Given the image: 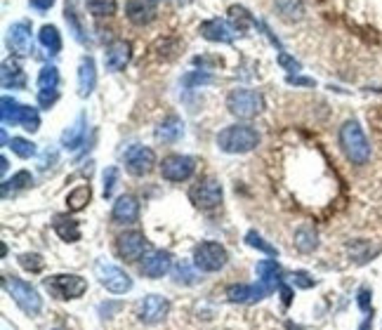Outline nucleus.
Segmentation results:
<instances>
[{
	"instance_id": "a19ab883",
	"label": "nucleus",
	"mask_w": 382,
	"mask_h": 330,
	"mask_svg": "<svg viewBox=\"0 0 382 330\" xmlns=\"http://www.w3.org/2000/svg\"><path fill=\"white\" fill-rule=\"evenodd\" d=\"M57 99H59L57 90H38V104L43 106V109H50Z\"/></svg>"
},
{
	"instance_id": "6ab92c4d",
	"label": "nucleus",
	"mask_w": 382,
	"mask_h": 330,
	"mask_svg": "<svg viewBox=\"0 0 382 330\" xmlns=\"http://www.w3.org/2000/svg\"><path fill=\"white\" fill-rule=\"evenodd\" d=\"M94 85H97V69H94V59L92 57H83L78 66V94L88 97L92 94Z\"/></svg>"
},
{
	"instance_id": "a18cd8bd",
	"label": "nucleus",
	"mask_w": 382,
	"mask_h": 330,
	"mask_svg": "<svg viewBox=\"0 0 382 330\" xmlns=\"http://www.w3.org/2000/svg\"><path fill=\"white\" fill-rule=\"evenodd\" d=\"M279 64L285 66V69H290V71H300V62L290 59L288 55H285V52H281V55H279Z\"/></svg>"
},
{
	"instance_id": "3c124183",
	"label": "nucleus",
	"mask_w": 382,
	"mask_h": 330,
	"mask_svg": "<svg viewBox=\"0 0 382 330\" xmlns=\"http://www.w3.org/2000/svg\"><path fill=\"white\" fill-rule=\"evenodd\" d=\"M116 309H121V304H118V302H113V304H101V307H99V311L104 314V319L111 314V311H116Z\"/></svg>"
},
{
	"instance_id": "aec40b11",
	"label": "nucleus",
	"mask_w": 382,
	"mask_h": 330,
	"mask_svg": "<svg viewBox=\"0 0 382 330\" xmlns=\"http://www.w3.org/2000/svg\"><path fill=\"white\" fill-rule=\"evenodd\" d=\"M201 35L213 43H231L234 40V31L219 19H208L201 24Z\"/></svg>"
},
{
	"instance_id": "f3484780",
	"label": "nucleus",
	"mask_w": 382,
	"mask_h": 330,
	"mask_svg": "<svg viewBox=\"0 0 382 330\" xmlns=\"http://www.w3.org/2000/svg\"><path fill=\"white\" fill-rule=\"evenodd\" d=\"M130 57H133V45H130L128 40H113V43L106 47L104 64L109 71H121L128 66Z\"/></svg>"
},
{
	"instance_id": "20e7f679",
	"label": "nucleus",
	"mask_w": 382,
	"mask_h": 330,
	"mask_svg": "<svg viewBox=\"0 0 382 330\" xmlns=\"http://www.w3.org/2000/svg\"><path fill=\"white\" fill-rule=\"evenodd\" d=\"M226 109H229V113H234L236 118H253L265 109V99H262L258 90L238 88L231 90L229 97H226Z\"/></svg>"
},
{
	"instance_id": "473e14b6",
	"label": "nucleus",
	"mask_w": 382,
	"mask_h": 330,
	"mask_svg": "<svg viewBox=\"0 0 382 330\" xmlns=\"http://www.w3.org/2000/svg\"><path fill=\"white\" fill-rule=\"evenodd\" d=\"M229 22L234 24L236 31H246L248 26H255L253 17H250V12L246 8H238V5H234V8H229Z\"/></svg>"
},
{
	"instance_id": "9d476101",
	"label": "nucleus",
	"mask_w": 382,
	"mask_h": 330,
	"mask_svg": "<svg viewBox=\"0 0 382 330\" xmlns=\"http://www.w3.org/2000/svg\"><path fill=\"white\" fill-rule=\"evenodd\" d=\"M168 311H170V302H168V297H163V295H147L140 304H137V316H140V321L147 323V326L160 323L165 316H168Z\"/></svg>"
},
{
	"instance_id": "b1692460",
	"label": "nucleus",
	"mask_w": 382,
	"mask_h": 330,
	"mask_svg": "<svg viewBox=\"0 0 382 330\" xmlns=\"http://www.w3.org/2000/svg\"><path fill=\"white\" fill-rule=\"evenodd\" d=\"M258 276H260V283H265L269 290H274L279 283H281V267H279L276 262L274 260H262V262H258Z\"/></svg>"
},
{
	"instance_id": "09e8293b",
	"label": "nucleus",
	"mask_w": 382,
	"mask_h": 330,
	"mask_svg": "<svg viewBox=\"0 0 382 330\" xmlns=\"http://www.w3.org/2000/svg\"><path fill=\"white\" fill-rule=\"evenodd\" d=\"M279 292H281V299H283V304L285 307H290V302H292V290L285 283H279Z\"/></svg>"
},
{
	"instance_id": "5701e85b",
	"label": "nucleus",
	"mask_w": 382,
	"mask_h": 330,
	"mask_svg": "<svg viewBox=\"0 0 382 330\" xmlns=\"http://www.w3.org/2000/svg\"><path fill=\"white\" fill-rule=\"evenodd\" d=\"M184 132V123L180 116H168L156 128V140L160 142H177Z\"/></svg>"
},
{
	"instance_id": "c03bdc74",
	"label": "nucleus",
	"mask_w": 382,
	"mask_h": 330,
	"mask_svg": "<svg viewBox=\"0 0 382 330\" xmlns=\"http://www.w3.org/2000/svg\"><path fill=\"white\" fill-rule=\"evenodd\" d=\"M292 283H295L297 288H312L314 279L307 272H295V274H292Z\"/></svg>"
},
{
	"instance_id": "f704fd0d",
	"label": "nucleus",
	"mask_w": 382,
	"mask_h": 330,
	"mask_svg": "<svg viewBox=\"0 0 382 330\" xmlns=\"http://www.w3.org/2000/svg\"><path fill=\"white\" fill-rule=\"evenodd\" d=\"M19 125L26 132H35L40 128V116H38V109L33 106H24L22 104V111H19Z\"/></svg>"
},
{
	"instance_id": "58836bf2",
	"label": "nucleus",
	"mask_w": 382,
	"mask_h": 330,
	"mask_svg": "<svg viewBox=\"0 0 382 330\" xmlns=\"http://www.w3.org/2000/svg\"><path fill=\"white\" fill-rule=\"evenodd\" d=\"M19 264L26 272H31V274H38V272H43V267H45V260L40 255H35V253H24L19 257Z\"/></svg>"
},
{
	"instance_id": "c756f323",
	"label": "nucleus",
	"mask_w": 382,
	"mask_h": 330,
	"mask_svg": "<svg viewBox=\"0 0 382 330\" xmlns=\"http://www.w3.org/2000/svg\"><path fill=\"white\" fill-rule=\"evenodd\" d=\"M0 116H3V125H19V111H22V104L12 97H3L0 101Z\"/></svg>"
},
{
	"instance_id": "412c9836",
	"label": "nucleus",
	"mask_w": 382,
	"mask_h": 330,
	"mask_svg": "<svg viewBox=\"0 0 382 330\" xmlns=\"http://www.w3.org/2000/svg\"><path fill=\"white\" fill-rule=\"evenodd\" d=\"M85 132H88V121L85 116H78L76 118V123L71 125V128L62 135V147L69 149V151H74V149H78L83 140H85Z\"/></svg>"
},
{
	"instance_id": "de8ad7c7",
	"label": "nucleus",
	"mask_w": 382,
	"mask_h": 330,
	"mask_svg": "<svg viewBox=\"0 0 382 330\" xmlns=\"http://www.w3.org/2000/svg\"><path fill=\"white\" fill-rule=\"evenodd\" d=\"M288 83H290V85L314 88V81H312V78H304V76H288Z\"/></svg>"
},
{
	"instance_id": "7c9ffc66",
	"label": "nucleus",
	"mask_w": 382,
	"mask_h": 330,
	"mask_svg": "<svg viewBox=\"0 0 382 330\" xmlns=\"http://www.w3.org/2000/svg\"><path fill=\"white\" fill-rule=\"evenodd\" d=\"M33 184V175L28 170H22V172H17L12 179H5L3 182V196L8 198L10 196V191H19V189H28Z\"/></svg>"
},
{
	"instance_id": "4be33fe9",
	"label": "nucleus",
	"mask_w": 382,
	"mask_h": 330,
	"mask_svg": "<svg viewBox=\"0 0 382 330\" xmlns=\"http://www.w3.org/2000/svg\"><path fill=\"white\" fill-rule=\"evenodd\" d=\"M55 231H57V236L67 243L81 241V224L76 220L67 217V215H57L55 217Z\"/></svg>"
},
{
	"instance_id": "8fccbe9b",
	"label": "nucleus",
	"mask_w": 382,
	"mask_h": 330,
	"mask_svg": "<svg viewBox=\"0 0 382 330\" xmlns=\"http://www.w3.org/2000/svg\"><path fill=\"white\" fill-rule=\"evenodd\" d=\"M28 3H31V8H35V10H50L52 5H55V0H28Z\"/></svg>"
},
{
	"instance_id": "ea45409f",
	"label": "nucleus",
	"mask_w": 382,
	"mask_h": 330,
	"mask_svg": "<svg viewBox=\"0 0 382 330\" xmlns=\"http://www.w3.org/2000/svg\"><path fill=\"white\" fill-rule=\"evenodd\" d=\"M116 182H118V167H106V172H104V198L113 196Z\"/></svg>"
},
{
	"instance_id": "393cba45",
	"label": "nucleus",
	"mask_w": 382,
	"mask_h": 330,
	"mask_svg": "<svg viewBox=\"0 0 382 330\" xmlns=\"http://www.w3.org/2000/svg\"><path fill=\"white\" fill-rule=\"evenodd\" d=\"M274 8H276L283 22H300L304 17L302 0H274Z\"/></svg>"
},
{
	"instance_id": "c85d7f7f",
	"label": "nucleus",
	"mask_w": 382,
	"mask_h": 330,
	"mask_svg": "<svg viewBox=\"0 0 382 330\" xmlns=\"http://www.w3.org/2000/svg\"><path fill=\"white\" fill-rule=\"evenodd\" d=\"M319 245V236L312 226H302V229L295 231V248L300 253H312V250Z\"/></svg>"
},
{
	"instance_id": "9b49d317",
	"label": "nucleus",
	"mask_w": 382,
	"mask_h": 330,
	"mask_svg": "<svg viewBox=\"0 0 382 330\" xmlns=\"http://www.w3.org/2000/svg\"><path fill=\"white\" fill-rule=\"evenodd\" d=\"M8 47L12 50V55L17 57H28L33 52V33H31V24L28 22H17L10 26L8 31Z\"/></svg>"
},
{
	"instance_id": "f8f14e48",
	"label": "nucleus",
	"mask_w": 382,
	"mask_h": 330,
	"mask_svg": "<svg viewBox=\"0 0 382 330\" xmlns=\"http://www.w3.org/2000/svg\"><path fill=\"white\" fill-rule=\"evenodd\" d=\"M153 165H156V156L147 147H130L128 154H125V167L135 177L149 175L153 170Z\"/></svg>"
},
{
	"instance_id": "39448f33",
	"label": "nucleus",
	"mask_w": 382,
	"mask_h": 330,
	"mask_svg": "<svg viewBox=\"0 0 382 330\" xmlns=\"http://www.w3.org/2000/svg\"><path fill=\"white\" fill-rule=\"evenodd\" d=\"M45 290L57 299H78L88 290V281L76 274H57L45 279Z\"/></svg>"
},
{
	"instance_id": "e433bc0d",
	"label": "nucleus",
	"mask_w": 382,
	"mask_h": 330,
	"mask_svg": "<svg viewBox=\"0 0 382 330\" xmlns=\"http://www.w3.org/2000/svg\"><path fill=\"white\" fill-rule=\"evenodd\" d=\"M10 149L19 156V158H31V156H35V144L24 140V137H12Z\"/></svg>"
},
{
	"instance_id": "0eeeda50",
	"label": "nucleus",
	"mask_w": 382,
	"mask_h": 330,
	"mask_svg": "<svg viewBox=\"0 0 382 330\" xmlns=\"http://www.w3.org/2000/svg\"><path fill=\"white\" fill-rule=\"evenodd\" d=\"M226 260H229L226 250L215 241L201 243L199 248L194 250V264L201 272H219V269H224Z\"/></svg>"
},
{
	"instance_id": "603ef678",
	"label": "nucleus",
	"mask_w": 382,
	"mask_h": 330,
	"mask_svg": "<svg viewBox=\"0 0 382 330\" xmlns=\"http://www.w3.org/2000/svg\"><path fill=\"white\" fill-rule=\"evenodd\" d=\"M371 326H373V319H371V316H368V319L363 321L361 326H359V330H371Z\"/></svg>"
},
{
	"instance_id": "79ce46f5",
	"label": "nucleus",
	"mask_w": 382,
	"mask_h": 330,
	"mask_svg": "<svg viewBox=\"0 0 382 330\" xmlns=\"http://www.w3.org/2000/svg\"><path fill=\"white\" fill-rule=\"evenodd\" d=\"M67 22L71 24V28H74V38L83 43V40H85V38H83V28H81L78 19H76V12H74V8H71V5H67Z\"/></svg>"
},
{
	"instance_id": "a878e982",
	"label": "nucleus",
	"mask_w": 382,
	"mask_h": 330,
	"mask_svg": "<svg viewBox=\"0 0 382 330\" xmlns=\"http://www.w3.org/2000/svg\"><path fill=\"white\" fill-rule=\"evenodd\" d=\"M3 88L5 90H24L26 88V76L15 62H3Z\"/></svg>"
},
{
	"instance_id": "a211bd4d",
	"label": "nucleus",
	"mask_w": 382,
	"mask_h": 330,
	"mask_svg": "<svg viewBox=\"0 0 382 330\" xmlns=\"http://www.w3.org/2000/svg\"><path fill=\"white\" fill-rule=\"evenodd\" d=\"M125 15L137 26H144V24H149L156 17V8H153V0H128Z\"/></svg>"
},
{
	"instance_id": "4c0bfd02",
	"label": "nucleus",
	"mask_w": 382,
	"mask_h": 330,
	"mask_svg": "<svg viewBox=\"0 0 382 330\" xmlns=\"http://www.w3.org/2000/svg\"><path fill=\"white\" fill-rule=\"evenodd\" d=\"M246 243L250 245V248H258V250H262V253H267V255H279V250L274 248V245L267 243L258 231H248L246 233Z\"/></svg>"
},
{
	"instance_id": "7ed1b4c3",
	"label": "nucleus",
	"mask_w": 382,
	"mask_h": 330,
	"mask_svg": "<svg viewBox=\"0 0 382 330\" xmlns=\"http://www.w3.org/2000/svg\"><path fill=\"white\" fill-rule=\"evenodd\" d=\"M3 288L8 290V295L15 299L17 307H19L24 314L35 316L43 309V297H40L38 290H35L31 283H26V281L17 279V276H5Z\"/></svg>"
},
{
	"instance_id": "ddd939ff",
	"label": "nucleus",
	"mask_w": 382,
	"mask_h": 330,
	"mask_svg": "<svg viewBox=\"0 0 382 330\" xmlns=\"http://www.w3.org/2000/svg\"><path fill=\"white\" fill-rule=\"evenodd\" d=\"M116 250L125 262H137L147 250V236L142 231H125L118 236Z\"/></svg>"
},
{
	"instance_id": "c9c22d12",
	"label": "nucleus",
	"mask_w": 382,
	"mask_h": 330,
	"mask_svg": "<svg viewBox=\"0 0 382 330\" xmlns=\"http://www.w3.org/2000/svg\"><path fill=\"white\" fill-rule=\"evenodd\" d=\"M57 85H59L57 66H43L38 74V88L40 90H57Z\"/></svg>"
},
{
	"instance_id": "cd10ccee",
	"label": "nucleus",
	"mask_w": 382,
	"mask_h": 330,
	"mask_svg": "<svg viewBox=\"0 0 382 330\" xmlns=\"http://www.w3.org/2000/svg\"><path fill=\"white\" fill-rule=\"evenodd\" d=\"M38 40L45 50H50V55H57V52L62 50V35H59L57 26H52V24H45V26L40 28Z\"/></svg>"
},
{
	"instance_id": "4468645a",
	"label": "nucleus",
	"mask_w": 382,
	"mask_h": 330,
	"mask_svg": "<svg viewBox=\"0 0 382 330\" xmlns=\"http://www.w3.org/2000/svg\"><path fill=\"white\" fill-rule=\"evenodd\" d=\"M269 288L265 283H253V286H246V283H238V286H229L226 288V297L229 302H238V304H250V302H260L269 295Z\"/></svg>"
},
{
	"instance_id": "f257e3e1",
	"label": "nucleus",
	"mask_w": 382,
	"mask_h": 330,
	"mask_svg": "<svg viewBox=\"0 0 382 330\" xmlns=\"http://www.w3.org/2000/svg\"><path fill=\"white\" fill-rule=\"evenodd\" d=\"M340 147L354 165H366L371 160V144L356 121H347L340 128Z\"/></svg>"
},
{
	"instance_id": "864d4df0",
	"label": "nucleus",
	"mask_w": 382,
	"mask_h": 330,
	"mask_svg": "<svg viewBox=\"0 0 382 330\" xmlns=\"http://www.w3.org/2000/svg\"><path fill=\"white\" fill-rule=\"evenodd\" d=\"M0 170L8 172V158H5V156H3V158H0Z\"/></svg>"
},
{
	"instance_id": "2f4dec72",
	"label": "nucleus",
	"mask_w": 382,
	"mask_h": 330,
	"mask_svg": "<svg viewBox=\"0 0 382 330\" xmlns=\"http://www.w3.org/2000/svg\"><path fill=\"white\" fill-rule=\"evenodd\" d=\"M172 276H175V281L180 286H196L199 283V274H196V269L191 267L189 262H177L175 269H172Z\"/></svg>"
},
{
	"instance_id": "37998d69",
	"label": "nucleus",
	"mask_w": 382,
	"mask_h": 330,
	"mask_svg": "<svg viewBox=\"0 0 382 330\" xmlns=\"http://www.w3.org/2000/svg\"><path fill=\"white\" fill-rule=\"evenodd\" d=\"M356 304H359V309L361 311H371V290L368 288H361L359 290V295H356Z\"/></svg>"
},
{
	"instance_id": "dca6fc26",
	"label": "nucleus",
	"mask_w": 382,
	"mask_h": 330,
	"mask_svg": "<svg viewBox=\"0 0 382 330\" xmlns=\"http://www.w3.org/2000/svg\"><path fill=\"white\" fill-rule=\"evenodd\" d=\"M170 267H172V255L168 250H153L142 262V274L149 276V279H160V276L170 272Z\"/></svg>"
},
{
	"instance_id": "5fc2aeb1",
	"label": "nucleus",
	"mask_w": 382,
	"mask_h": 330,
	"mask_svg": "<svg viewBox=\"0 0 382 330\" xmlns=\"http://www.w3.org/2000/svg\"><path fill=\"white\" fill-rule=\"evenodd\" d=\"M285 328H288V330H302L300 326H295V323H292V321H288V323H285Z\"/></svg>"
},
{
	"instance_id": "6e6552de",
	"label": "nucleus",
	"mask_w": 382,
	"mask_h": 330,
	"mask_svg": "<svg viewBox=\"0 0 382 330\" xmlns=\"http://www.w3.org/2000/svg\"><path fill=\"white\" fill-rule=\"evenodd\" d=\"M196 170V160L191 156H182V154H172L165 156L163 163H160V175H163L168 182H184L194 175Z\"/></svg>"
},
{
	"instance_id": "2eb2a0df",
	"label": "nucleus",
	"mask_w": 382,
	"mask_h": 330,
	"mask_svg": "<svg viewBox=\"0 0 382 330\" xmlns=\"http://www.w3.org/2000/svg\"><path fill=\"white\" fill-rule=\"evenodd\" d=\"M111 220L116 224H135L140 220V201L130 194H123L118 196V201L113 203V210H111Z\"/></svg>"
},
{
	"instance_id": "72a5a7b5",
	"label": "nucleus",
	"mask_w": 382,
	"mask_h": 330,
	"mask_svg": "<svg viewBox=\"0 0 382 330\" xmlns=\"http://www.w3.org/2000/svg\"><path fill=\"white\" fill-rule=\"evenodd\" d=\"M85 5L92 17H113L118 10L116 0H85Z\"/></svg>"
},
{
	"instance_id": "1a4fd4ad",
	"label": "nucleus",
	"mask_w": 382,
	"mask_h": 330,
	"mask_svg": "<svg viewBox=\"0 0 382 330\" xmlns=\"http://www.w3.org/2000/svg\"><path fill=\"white\" fill-rule=\"evenodd\" d=\"M189 198L196 208L213 210L222 203V187H219V182H215V179H203V182H199L189 191Z\"/></svg>"
},
{
	"instance_id": "49530a36",
	"label": "nucleus",
	"mask_w": 382,
	"mask_h": 330,
	"mask_svg": "<svg viewBox=\"0 0 382 330\" xmlns=\"http://www.w3.org/2000/svg\"><path fill=\"white\" fill-rule=\"evenodd\" d=\"M196 83H210V76L206 74H194V76H187L184 78V85H196Z\"/></svg>"
},
{
	"instance_id": "bb28decb",
	"label": "nucleus",
	"mask_w": 382,
	"mask_h": 330,
	"mask_svg": "<svg viewBox=\"0 0 382 330\" xmlns=\"http://www.w3.org/2000/svg\"><path fill=\"white\" fill-rule=\"evenodd\" d=\"M90 198H92V189H90V184H81V187H76L74 191H69V196H67V206L71 213H81L83 208L90 203Z\"/></svg>"
},
{
	"instance_id": "423d86ee",
	"label": "nucleus",
	"mask_w": 382,
	"mask_h": 330,
	"mask_svg": "<svg viewBox=\"0 0 382 330\" xmlns=\"http://www.w3.org/2000/svg\"><path fill=\"white\" fill-rule=\"evenodd\" d=\"M94 274H97L99 283L106 288L113 295H125L128 290H133V279L123 272L116 264H109L106 260L94 262Z\"/></svg>"
},
{
	"instance_id": "f03ea898",
	"label": "nucleus",
	"mask_w": 382,
	"mask_h": 330,
	"mask_svg": "<svg viewBox=\"0 0 382 330\" xmlns=\"http://www.w3.org/2000/svg\"><path fill=\"white\" fill-rule=\"evenodd\" d=\"M260 144V132L250 125H229L217 135V147L224 154H248Z\"/></svg>"
}]
</instances>
